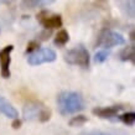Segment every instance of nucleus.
<instances>
[{"label": "nucleus", "instance_id": "nucleus-1", "mask_svg": "<svg viewBox=\"0 0 135 135\" xmlns=\"http://www.w3.org/2000/svg\"><path fill=\"white\" fill-rule=\"evenodd\" d=\"M57 105L62 115H68L82 110L84 108V102L79 93L66 90L60 93V95L57 97Z\"/></svg>", "mask_w": 135, "mask_h": 135}, {"label": "nucleus", "instance_id": "nucleus-2", "mask_svg": "<svg viewBox=\"0 0 135 135\" xmlns=\"http://www.w3.org/2000/svg\"><path fill=\"white\" fill-rule=\"evenodd\" d=\"M22 115H24V119L27 122L38 120L41 123H45V122H49L51 118V109L38 102H29L25 104Z\"/></svg>", "mask_w": 135, "mask_h": 135}, {"label": "nucleus", "instance_id": "nucleus-3", "mask_svg": "<svg viewBox=\"0 0 135 135\" xmlns=\"http://www.w3.org/2000/svg\"><path fill=\"white\" fill-rule=\"evenodd\" d=\"M65 61L70 65H76L83 68L89 67V52L84 46H76L65 53Z\"/></svg>", "mask_w": 135, "mask_h": 135}, {"label": "nucleus", "instance_id": "nucleus-4", "mask_svg": "<svg viewBox=\"0 0 135 135\" xmlns=\"http://www.w3.org/2000/svg\"><path fill=\"white\" fill-rule=\"evenodd\" d=\"M124 44H125V38L123 37V35L107 29L100 31L95 42V45L99 47H113V46L124 45Z\"/></svg>", "mask_w": 135, "mask_h": 135}, {"label": "nucleus", "instance_id": "nucleus-5", "mask_svg": "<svg viewBox=\"0 0 135 135\" xmlns=\"http://www.w3.org/2000/svg\"><path fill=\"white\" fill-rule=\"evenodd\" d=\"M56 58H57V55L52 49H41L30 53L27 57V62L31 66H38L46 62H53Z\"/></svg>", "mask_w": 135, "mask_h": 135}, {"label": "nucleus", "instance_id": "nucleus-6", "mask_svg": "<svg viewBox=\"0 0 135 135\" xmlns=\"http://www.w3.org/2000/svg\"><path fill=\"white\" fill-rule=\"evenodd\" d=\"M37 20L38 22L45 27L46 30L58 29L62 26V17L60 15H52L49 16L47 11H41L37 14Z\"/></svg>", "mask_w": 135, "mask_h": 135}, {"label": "nucleus", "instance_id": "nucleus-7", "mask_svg": "<svg viewBox=\"0 0 135 135\" xmlns=\"http://www.w3.org/2000/svg\"><path fill=\"white\" fill-rule=\"evenodd\" d=\"M12 50H14L12 45H9L3 50H0V66H1L3 78H9L11 76V73H10V62H11L10 53H11Z\"/></svg>", "mask_w": 135, "mask_h": 135}, {"label": "nucleus", "instance_id": "nucleus-8", "mask_svg": "<svg viewBox=\"0 0 135 135\" xmlns=\"http://www.w3.org/2000/svg\"><path fill=\"white\" fill-rule=\"evenodd\" d=\"M123 107L119 105H113V107H102V108H94L93 109V114L99 117V118H113V117H117L118 113L122 110Z\"/></svg>", "mask_w": 135, "mask_h": 135}, {"label": "nucleus", "instance_id": "nucleus-9", "mask_svg": "<svg viewBox=\"0 0 135 135\" xmlns=\"http://www.w3.org/2000/svg\"><path fill=\"white\" fill-rule=\"evenodd\" d=\"M0 112L8 117V118H12V119H17L19 117V113L17 110L12 107V104L9 100L4 98V97H0Z\"/></svg>", "mask_w": 135, "mask_h": 135}, {"label": "nucleus", "instance_id": "nucleus-10", "mask_svg": "<svg viewBox=\"0 0 135 135\" xmlns=\"http://www.w3.org/2000/svg\"><path fill=\"white\" fill-rule=\"evenodd\" d=\"M119 57L122 61H130L134 63L135 61V50H134V46H128L125 49L120 52Z\"/></svg>", "mask_w": 135, "mask_h": 135}, {"label": "nucleus", "instance_id": "nucleus-11", "mask_svg": "<svg viewBox=\"0 0 135 135\" xmlns=\"http://www.w3.org/2000/svg\"><path fill=\"white\" fill-rule=\"evenodd\" d=\"M68 41H70V35H68V32H67L66 30H61V31H58V33L56 35L53 42H55L56 46H65Z\"/></svg>", "mask_w": 135, "mask_h": 135}, {"label": "nucleus", "instance_id": "nucleus-12", "mask_svg": "<svg viewBox=\"0 0 135 135\" xmlns=\"http://www.w3.org/2000/svg\"><path fill=\"white\" fill-rule=\"evenodd\" d=\"M119 119H120L125 125H133L135 122V113H133V112L124 113V114H122L119 117Z\"/></svg>", "mask_w": 135, "mask_h": 135}, {"label": "nucleus", "instance_id": "nucleus-13", "mask_svg": "<svg viewBox=\"0 0 135 135\" xmlns=\"http://www.w3.org/2000/svg\"><path fill=\"white\" fill-rule=\"evenodd\" d=\"M87 117L84 115H77V117H73V118L70 120V125L71 127H82L83 124L87 123Z\"/></svg>", "mask_w": 135, "mask_h": 135}, {"label": "nucleus", "instance_id": "nucleus-14", "mask_svg": "<svg viewBox=\"0 0 135 135\" xmlns=\"http://www.w3.org/2000/svg\"><path fill=\"white\" fill-rule=\"evenodd\" d=\"M49 1H37V0H29V1H22V6L25 9H33L37 6H41L44 4H47Z\"/></svg>", "mask_w": 135, "mask_h": 135}, {"label": "nucleus", "instance_id": "nucleus-15", "mask_svg": "<svg viewBox=\"0 0 135 135\" xmlns=\"http://www.w3.org/2000/svg\"><path fill=\"white\" fill-rule=\"evenodd\" d=\"M108 56H109V51H107V50L98 51V52L94 55V61L97 62V63H102V62H104L108 58Z\"/></svg>", "mask_w": 135, "mask_h": 135}, {"label": "nucleus", "instance_id": "nucleus-16", "mask_svg": "<svg viewBox=\"0 0 135 135\" xmlns=\"http://www.w3.org/2000/svg\"><path fill=\"white\" fill-rule=\"evenodd\" d=\"M40 47V41H36V40H32L27 44V47H26V53H32L33 51L38 50Z\"/></svg>", "mask_w": 135, "mask_h": 135}, {"label": "nucleus", "instance_id": "nucleus-17", "mask_svg": "<svg viewBox=\"0 0 135 135\" xmlns=\"http://www.w3.org/2000/svg\"><path fill=\"white\" fill-rule=\"evenodd\" d=\"M83 135H109V134L100 130H92V131H88V133H84Z\"/></svg>", "mask_w": 135, "mask_h": 135}, {"label": "nucleus", "instance_id": "nucleus-18", "mask_svg": "<svg viewBox=\"0 0 135 135\" xmlns=\"http://www.w3.org/2000/svg\"><path fill=\"white\" fill-rule=\"evenodd\" d=\"M49 36H51V30H45L44 32L40 33V40H47Z\"/></svg>", "mask_w": 135, "mask_h": 135}, {"label": "nucleus", "instance_id": "nucleus-19", "mask_svg": "<svg viewBox=\"0 0 135 135\" xmlns=\"http://www.w3.org/2000/svg\"><path fill=\"white\" fill-rule=\"evenodd\" d=\"M11 127L14 128V129H20V128H21V120L19 118H17V119H14V122H12V124H11Z\"/></svg>", "mask_w": 135, "mask_h": 135}, {"label": "nucleus", "instance_id": "nucleus-20", "mask_svg": "<svg viewBox=\"0 0 135 135\" xmlns=\"http://www.w3.org/2000/svg\"><path fill=\"white\" fill-rule=\"evenodd\" d=\"M109 135H129V134L125 133V131H123V130H114L112 134H109Z\"/></svg>", "mask_w": 135, "mask_h": 135}, {"label": "nucleus", "instance_id": "nucleus-21", "mask_svg": "<svg viewBox=\"0 0 135 135\" xmlns=\"http://www.w3.org/2000/svg\"><path fill=\"white\" fill-rule=\"evenodd\" d=\"M130 40L131 41H134V31H131L130 32Z\"/></svg>", "mask_w": 135, "mask_h": 135}]
</instances>
